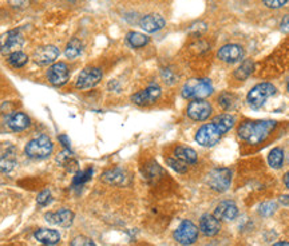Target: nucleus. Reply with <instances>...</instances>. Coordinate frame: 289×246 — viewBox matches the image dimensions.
<instances>
[{
    "label": "nucleus",
    "instance_id": "f257e3e1",
    "mask_svg": "<svg viewBox=\"0 0 289 246\" xmlns=\"http://www.w3.org/2000/svg\"><path fill=\"white\" fill-rule=\"evenodd\" d=\"M276 121H245L238 126V136L249 145H260L267 139L275 127Z\"/></svg>",
    "mask_w": 289,
    "mask_h": 246
},
{
    "label": "nucleus",
    "instance_id": "f03ea898",
    "mask_svg": "<svg viewBox=\"0 0 289 246\" xmlns=\"http://www.w3.org/2000/svg\"><path fill=\"white\" fill-rule=\"evenodd\" d=\"M213 94V85L209 79H190L182 87L185 99H205Z\"/></svg>",
    "mask_w": 289,
    "mask_h": 246
},
{
    "label": "nucleus",
    "instance_id": "7ed1b4c3",
    "mask_svg": "<svg viewBox=\"0 0 289 246\" xmlns=\"http://www.w3.org/2000/svg\"><path fill=\"white\" fill-rule=\"evenodd\" d=\"M52 150H54V145H52L51 139L46 135L38 136L35 139L29 140L24 149L27 157L33 159L47 158L51 155Z\"/></svg>",
    "mask_w": 289,
    "mask_h": 246
},
{
    "label": "nucleus",
    "instance_id": "20e7f679",
    "mask_svg": "<svg viewBox=\"0 0 289 246\" xmlns=\"http://www.w3.org/2000/svg\"><path fill=\"white\" fill-rule=\"evenodd\" d=\"M225 132L216 125V123H206L201 126L196 132V142L204 147H213L216 146L220 139L223 136Z\"/></svg>",
    "mask_w": 289,
    "mask_h": 246
},
{
    "label": "nucleus",
    "instance_id": "39448f33",
    "mask_svg": "<svg viewBox=\"0 0 289 246\" xmlns=\"http://www.w3.org/2000/svg\"><path fill=\"white\" fill-rule=\"evenodd\" d=\"M276 87L272 83L264 82V83H259L249 91L248 96H246V102L249 106H252L253 109H260L264 103L267 102L268 98H271L276 94Z\"/></svg>",
    "mask_w": 289,
    "mask_h": 246
},
{
    "label": "nucleus",
    "instance_id": "423d86ee",
    "mask_svg": "<svg viewBox=\"0 0 289 246\" xmlns=\"http://www.w3.org/2000/svg\"><path fill=\"white\" fill-rule=\"evenodd\" d=\"M24 39L19 29H11L0 37V54L2 55H11L14 52L20 51Z\"/></svg>",
    "mask_w": 289,
    "mask_h": 246
},
{
    "label": "nucleus",
    "instance_id": "0eeeda50",
    "mask_svg": "<svg viewBox=\"0 0 289 246\" xmlns=\"http://www.w3.org/2000/svg\"><path fill=\"white\" fill-rule=\"evenodd\" d=\"M206 182H208L209 188L213 189V190L220 191V193L227 191L229 189V186H231L232 171L229 169H225V167L212 170L208 174Z\"/></svg>",
    "mask_w": 289,
    "mask_h": 246
},
{
    "label": "nucleus",
    "instance_id": "6e6552de",
    "mask_svg": "<svg viewBox=\"0 0 289 246\" xmlns=\"http://www.w3.org/2000/svg\"><path fill=\"white\" fill-rule=\"evenodd\" d=\"M177 242L183 246H189L197 241L198 228L189 220H183L173 234Z\"/></svg>",
    "mask_w": 289,
    "mask_h": 246
},
{
    "label": "nucleus",
    "instance_id": "1a4fd4ad",
    "mask_svg": "<svg viewBox=\"0 0 289 246\" xmlns=\"http://www.w3.org/2000/svg\"><path fill=\"white\" fill-rule=\"evenodd\" d=\"M187 117L196 122L206 121L213 113V107L205 99H194L187 106Z\"/></svg>",
    "mask_w": 289,
    "mask_h": 246
},
{
    "label": "nucleus",
    "instance_id": "9d476101",
    "mask_svg": "<svg viewBox=\"0 0 289 246\" xmlns=\"http://www.w3.org/2000/svg\"><path fill=\"white\" fill-rule=\"evenodd\" d=\"M162 91L161 87L157 85H151L147 88L142 90V91L137 92L132 96L133 103H136L138 106H147V104H153L157 102L161 96Z\"/></svg>",
    "mask_w": 289,
    "mask_h": 246
},
{
    "label": "nucleus",
    "instance_id": "9b49d317",
    "mask_svg": "<svg viewBox=\"0 0 289 246\" xmlns=\"http://www.w3.org/2000/svg\"><path fill=\"white\" fill-rule=\"evenodd\" d=\"M102 79V71L95 67H88L84 68L77 79V87L79 90H86L97 86Z\"/></svg>",
    "mask_w": 289,
    "mask_h": 246
},
{
    "label": "nucleus",
    "instance_id": "f8f14e48",
    "mask_svg": "<svg viewBox=\"0 0 289 246\" xmlns=\"http://www.w3.org/2000/svg\"><path fill=\"white\" fill-rule=\"evenodd\" d=\"M218 59L227 63H237L244 58V48L240 44H225L218 50Z\"/></svg>",
    "mask_w": 289,
    "mask_h": 246
},
{
    "label": "nucleus",
    "instance_id": "ddd939ff",
    "mask_svg": "<svg viewBox=\"0 0 289 246\" xmlns=\"http://www.w3.org/2000/svg\"><path fill=\"white\" fill-rule=\"evenodd\" d=\"M74 217H75L74 213L69 209H60L58 212H51V213H47L44 216L48 224L58 225V226H62V228L71 226L74 222Z\"/></svg>",
    "mask_w": 289,
    "mask_h": 246
},
{
    "label": "nucleus",
    "instance_id": "4468645a",
    "mask_svg": "<svg viewBox=\"0 0 289 246\" xmlns=\"http://www.w3.org/2000/svg\"><path fill=\"white\" fill-rule=\"evenodd\" d=\"M59 56V50L55 46H43L39 47L34 54V60L39 64V66H47L51 64L56 60Z\"/></svg>",
    "mask_w": 289,
    "mask_h": 246
},
{
    "label": "nucleus",
    "instance_id": "2eb2a0df",
    "mask_svg": "<svg viewBox=\"0 0 289 246\" xmlns=\"http://www.w3.org/2000/svg\"><path fill=\"white\" fill-rule=\"evenodd\" d=\"M69 67L65 63H55L48 70L47 78L50 83L54 86H62L69 81Z\"/></svg>",
    "mask_w": 289,
    "mask_h": 246
},
{
    "label": "nucleus",
    "instance_id": "dca6fc26",
    "mask_svg": "<svg viewBox=\"0 0 289 246\" xmlns=\"http://www.w3.org/2000/svg\"><path fill=\"white\" fill-rule=\"evenodd\" d=\"M213 216L220 221H233L238 216V207L233 201H223L217 206Z\"/></svg>",
    "mask_w": 289,
    "mask_h": 246
},
{
    "label": "nucleus",
    "instance_id": "f3484780",
    "mask_svg": "<svg viewBox=\"0 0 289 246\" xmlns=\"http://www.w3.org/2000/svg\"><path fill=\"white\" fill-rule=\"evenodd\" d=\"M200 230H201L206 237H213L220 233L221 230V222L217 220L212 214H205L202 216L200 220Z\"/></svg>",
    "mask_w": 289,
    "mask_h": 246
},
{
    "label": "nucleus",
    "instance_id": "a211bd4d",
    "mask_svg": "<svg viewBox=\"0 0 289 246\" xmlns=\"http://www.w3.org/2000/svg\"><path fill=\"white\" fill-rule=\"evenodd\" d=\"M141 27H142L146 32H157L159 29L165 27V19L162 18L159 14H149L145 15L141 22H139Z\"/></svg>",
    "mask_w": 289,
    "mask_h": 246
},
{
    "label": "nucleus",
    "instance_id": "6ab92c4d",
    "mask_svg": "<svg viewBox=\"0 0 289 246\" xmlns=\"http://www.w3.org/2000/svg\"><path fill=\"white\" fill-rule=\"evenodd\" d=\"M102 181L109 185H115V186H122L129 182V174L123 169L115 167L105 171L102 174Z\"/></svg>",
    "mask_w": 289,
    "mask_h": 246
},
{
    "label": "nucleus",
    "instance_id": "aec40b11",
    "mask_svg": "<svg viewBox=\"0 0 289 246\" xmlns=\"http://www.w3.org/2000/svg\"><path fill=\"white\" fill-rule=\"evenodd\" d=\"M34 235L37 241L46 246H54L60 241V234L56 230H51V229H39Z\"/></svg>",
    "mask_w": 289,
    "mask_h": 246
},
{
    "label": "nucleus",
    "instance_id": "412c9836",
    "mask_svg": "<svg viewBox=\"0 0 289 246\" xmlns=\"http://www.w3.org/2000/svg\"><path fill=\"white\" fill-rule=\"evenodd\" d=\"M31 121H29L28 115H26L24 113H14V114L10 115L7 121L8 127L14 131H23L26 130L29 126Z\"/></svg>",
    "mask_w": 289,
    "mask_h": 246
},
{
    "label": "nucleus",
    "instance_id": "4be33fe9",
    "mask_svg": "<svg viewBox=\"0 0 289 246\" xmlns=\"http://www.w3.org/2000/svg\"><path fill=\"white\" fill-rule=\"evenodd\" d=\"M174 157L181 159L187 165H193V163L197 162V153L191 147L187 146H177L174 149Z\"/></svg>",
    "mask_w": 289,
    "mask_h": 246
},
{
    "label": "nucleus",
    "instance_id": "5701e85b",
    "mask_svg": "<svg viewBox=\"0 0 289 246\" xmlns=\"http://www.w3.org/2000/svg\"><path fill=\"white\" fill-rule=\"evenodd\" d=\"M212 122L213 123H216V125L227 134L228 131H231V129L234 126V123H236V118L232 114L223 113V114L216 115V117L213 118Z\"/></svg>",
    "mask_w": 289,
    "mask_h": 246
},
{
    "label": "nucleus",
    "instance_id": "b1692460",
    "mask_svg": "<svg viewBox=\"0 0 289 246\" xmlns=\"http://www.w3.org/2000/svg\"><path fill=\"white\" fill-rule=\"evenodd\" d=\"M284 158H285V155H284L282 149L275 147L268 154V163H269L272 169H281L282 163H284Z\"/></svg>",
    "mask_w": 289,
    "mask_h": 246
},
{
    "label": "nucleus",
    "instance_id": "393cba45",
    "mask_svg": "<svg viewBox=\"0 0 289 246\" xmlns=\"http://www.w3.org/2000/svg\"><path fill=\"white\" fill-rule=\"evenodd\" d=\"M218 104L222 107L225 111L234 110L238 104V98L231 92H222L220 96H218Z\"/></svg>",
    "mask_w": 289,
    "mask_h": 246
},
{
    "label": "nucleus",
    "instance_id": "a878e982",
    "mask_svg": "<svg viewBox=\"0 0 289 246\" xmlns=\"http://www.w3.org/2000/svg\"><path fill=\"white\" fill-rule=\"evenodd\" d=\"M254 70V63H253L252 59H246L244 62L240 64L236 73H234V77L237 78L238 81H245L246 78L250 77V74Z\"/></svg>",
    "mask_w": 289,
    "mask_h": 246
},
{
    "label": "nucleus",
    "instance_id": "bb28decb",
    "mask_svg": "<svg viewBox=\"0 0 289 246\" xmlns=\"http://www.w3.org/2000/svg\"><path fill=\"white\" fill-rule=\"evenodd\" d=\"M82 51H83V44H82V42L79 41V39L74 38V39H71V41L67 43L65 54H66V56L69 59H75L81 55Z\"/></svg>",
    "mask_w": 289,
    "mask_h": 246
},
{
    "label": "nucleus",
    "instance_id": "cd10ccee",
    "mask_svg": "<svg viewBox=\"0 0 289 246\" xmlns=\"http://www.w3.org/2000/svg\"><path fill=\"white\" fill-rule=\"evenodd\" d=\"M127 43L132 46L133 48H141V47H145L147 43H149V38L146 35H143L141 32H129L127 37Z\"/></svg>",
    "mask_w": 289,
    "mask_h": 246
},
{
    "label": "nucleus",
    "instance_id": "c85d7f7f",
    "mask_svg": "<svg viewBox=\"0 0 289 246\" xmlns=\"http://www.w3.org/2000/svg\"><path fill=\"white\" fill-rule=\"evenodd\" d=\"M16 166V159H15L14 154H4L0 157V171L2 173H10L14 170V167Z\"/></svg>",
    "mask_w": 289,
    "mask_h": 246
},
{
    "label": "nucleus",
    "instance_id": "c756f323",
    "mask_svg": "<svg viewBox=\"0 0 289 246\" xmlns=\"http://www.w3.org/2000/svg\"><path fill=\"white\" fill-rule=\"evenodd\" d=\"M27 62H28V56L22 51H16L14 54H11V55H8V63L12 67H16V68L26 66Z\"/></svg>",
    "mask_w": 289,
    "mask_h": 246
},
{
    "label": "nucleus",
    "instance_id": "7c9ffc66",
    "mask_svg": "<svg viewBox=\"0 0 289 246\" xmlns=\"http://www.w3.org/2000/svg\"><path fill=\"white\" fill-rule=\"evenodd\" d=\"M92 174H94V170H92L91 167L87 170H84V171H78V173L75 174V177H74L73 185L74 186H81V185L86 184L87 181H90Z\"/></svg>",
    "mask_w": 289,
    "mask_h": 246
},
{
    "label": "nucleus",
    "instance_id": "2f4dec72",
    "mask_svg": "<svg viewBox=\"0 0 289 246\" xmlns=\"http://www.w3.org/2000/svg\"><path fill=\"white\" fill-rule=\"evenodd\" d=\"M166 163H168L174 171H177V173L183 174L187 171V163L182 162L181 159L176 158V157H170V158L166 159Z\"/></svg>",
    "mask_w": 289,
    "mask_h": 246
},
{
    "label": "nucleus",
    "instance_id": "473e14b6",
    "mask_svg": "<svg viewBox=\"0 0 289 246\" xmlns=\"http://www.w3.org/2000/svg\"><path fill=\"white\" fill-rule=\"evenodd\" d=\"M276 209H277V205H276L275 202H265L263 203V205H260L259 213H260L261 216H264V217H269V216L275 213Z\"/></svg>",
    "mask_w": 289,
    "mask_h": 246
},
{
    "label": "nucleus",
    "instance_id": "72a5a7b5",
    "mask_svg": "<svg viewBox=\"0 0 289 246\" xmlns=\"http://www.w3.org/2000/svg\"><path fill=\"white\" fill-rule=\"evenodd\" d=\"M71 246H97V245L94 243V241H92L91 238H88V237H84V235H77V237L73 239Z\"/></svg>",
    "mask_w": 289,
    "mask_h": 246
},
{
    "label": "nucleus",
    "instance_id": "f704fd0d",
    "mask_svg": "<svg viewBox=\"0 0 289 246\" xmlns=\"http://www.w3.org/2000/svg\"><path fill=\"white\" fill-rule=\"evenodd\" d=\"M51 201H52V195L51 193H50V190H43L41 194L38 195L37 202L39 206H47Z\"/></svg>",
    "mask_w": 289,
    "mask_h": 246
},
{
    "label": "nucleus",
    "instance_id": "c9c22d12",
    "mask_svg": "<svg viewBox=\"0 0 289 246\" xmlns=\"http://www.w3.org/2000/svg\"><path fill=\"white\" fill-rule=\"evenodd\" d=\"M263 3L267 6L268 8H281L282 6H285L288 3V0H263Z\"/></svg>",
    "mask_w": 289,
    "mask_h": 246
},
{
    "label": "nucleus",
    "instance_id": "e433bc0d",
    "mask_svg": "<svg viewBox=\"0 0 289 246\" xmlns=\"http://www.w3.org/2000/svg\"><path fill=\"white\" fill-rule=\"evenodd\" d=\"M162 78H164V81L168 83V85H173V83H176V75L173 74V71L170 70H164L162 71Z\"/></svg>",
    "mask_w": 289,
    "mask_h": 246
},
{
    "label": "nucleus",
    "instance_id": "4c0bfd02",
    "mask_svg": "<svg viewBox=\"0 0 289 246\" xmlns=\"http://www.w3.org/2000/svg\"><path fill=\"white\" fill-rule=\"evenodd\" d=\"M8 2L15 8H24L29 3V0H8Z\"/></svg>",
    "mask_w": 289,
    "mask_h": 246
},
{
    "label": "nucleus",
    "instance_id": "58836bf2",
    "mask_svg": "<svg viewBox=\"0 0 289 246\" xmlns=\"http://www.w3.org/2000/svg\"><path fill=\"white\" fill-rule=\"evenodd\" d=\"M280 27H281L282 32H289V15H285V16L282 18Z\"/></svg>",
    "mask_w": 289,
    "mask_h": 246
},
{
    "label": "nucleus",
    "instance_id": "ea45409f",
    "mask_svg": "<svg viewBox=\"0 0 289 246\" xmlns=\"http://www.w3.org/2000/svg\"><path fill=\"white\" fill-rule=\"evenodd\" d=\"M59 140H60L62 144H65V147H66V149H69V150H70V142H69V138H67L66 135L59 136Z\"/></svg>",
    "mask_w": 289,
    "mask_h": 246
},
{
    "label": "nucleus",
    "instance_id": "a19ab883",
    "mask_svg": "<svg viewBox=\"0 0 289 246\" xmlns=\"http://www.w3.org/2000/svg\"><path fill=\"white\" fill-rule=\"evenodd\" d=\"M280 202H281L282 205L289 206V195H282V197H280Z\"/></svg>",
    "mask_w": 289,
    "mask_h": 246
},
{
    "label": "nucleus",
    "instance_id": "79ce46f5",
    "mask_svg": "<svg viewBox=\"0 0 289 246\" xmlns=\"http://www.w3.org/2000/svg\"><path fill=\"white\" fill-rule=\"evenodd\" d=\"M284 184H285L286 188L289 189V171L285 174V175H284Z\"/></svg>",
    "mask_w": 289,
    "mask_h": 246
},
{
    "label": "nucleus",
    "instance_id": "37998d69",
    "mask_svg": "<svg viewBox=\"0 0 289 246\" xmlns=\"http://www.w3.org/2000/svg\"><path fill=\"white\" fill-rule=\"evenodd\" d=\"M273 246H289V242H277Z\"/></svg>",
    "mask_w": 289,
    "mask_h": 246
},
{
    "label": "nucleus",
    "instance_id": "c03bdc74",
    "mask_svg": "<svg viewBox=\"0 0 289 246\" xmlns=\"http://www.w3.org/2000/svg\"><path fill=\"white\" fill-rule=\"evenodd\" d=\"M288 92H289V85H288Z\"/></svg>",
    "mask_w": 289,
    "mask_h": 246
}]
</instances>
